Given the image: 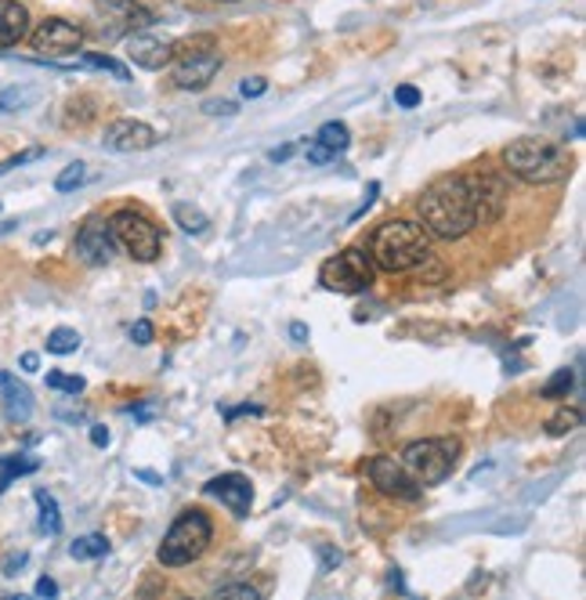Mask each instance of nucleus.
<instances>
[{
    "label": "nucleus",
    "instance_id": "23",
    "mask_svg": "<svg viewBox=\"0 0 586 600\" xmlns=\"http://www.w3.org/2000/svg\"><path fill=\"white\" fill-rule=\"evenodd\" d=\"M36 506H41V532H47V536H58L62 532V514H58V503H55V495L44 492V489H36Z\"/></svg>",
    "mask_w": 586,
    "mask_h": 600
},
{
    "label": "nucleus",
    "instance_id": "34",
    "mask_svg": "<svg viewBox=\"0 0 586 600\" xmlns=\"http://www.w3.org/2000/svg\"><path fill=\"white\" fill-rule=\"evenodd\" d=\"M130 341H135L138 347L152 344V322H149V319H141V322L130 325Z\"/></svg>",
    "mask_w": 586,
    "mask_h": 600
},
{
    "label": "nucleus",
    "instance_id": "42",
    "mask_svg": "<svg viewBox=\"0 0 586 600\" xmlns=\"http://www.w3.org/2000/svg\"><path fill=\"white\" fill-rule=\"evenodd\" d=\"M290 156H294V146H283V149H271V152H268V160H271V163H286Z\"/></svg>",
    "mask_w": 586,
    "mask_h": 600
},
{
    "label": "nucleus",
    "instance_id": "12",
    "mask_svg": "<svg viewBox=\"0 0 586 600\" xmlns=\"http://www.w3.org/2000/svg\"><path fill=\"white\" fill-rule=\"evenodd\" d=\"M366 474L376 489H381L384 495H395V500H420L424 485L416 481L406 467H402V460H395V456H373V460L366 463Z\"/></svg>",
    "mask_w": 586,
    "mask_h": 600
},
{
    "label": "nucleus",
    "instance_id": "36",
    "mask_svg": "<svg viewBox=\"0 0 586 600\" xmlns=\"http://www.w3.org/2000/svg\"><path fill=\"white\" fill-rule=\"evenodd\" d=\"M330 160H337V156H333L330 149H322L319 141H311V146H308V163L322 167V163H330Z\"/></svg>",
    "mask_w": 586,
    "mask_h": 600
},
{
    "label": "nucleus",
    "instance_id": "13",
    "mask_svg": "<svg viewBox=\"0 0 586 600\" xmlns=\"http://www.w3.org/2000/svg\"><path fill=\"white\" fill-rule=\"evenodd\" d=\"M127 41V58L138 65V69H163V65H171L174 58V41H167V36H156L149 30H138V33H130L124 36Z\"/></svg>",
    "mask_w": 586,
    "mask_h": 600
},
{
    "label": "nucleus",
    "instance_id": "45",
    "mask_svg": "<svg viewBox=\"0 0 586 600\" xmlns=\"http://www.w3.org/2000/svg\"><path fill=\"white\" fill-rule=\"evenodd\" d=\"M290 336H294V341H305V336H308V330H305L301 322H294V325H290Z\"/></svg>",
    "mask_w": 586,
    "mask_h": 600
},
{
    "label": "nucleus",
    "instance_id": "26",
    "mask_svg": "<svg viewBox=\"0 0 586 600\" xmlns=\"http://www.w3.org/2000/svg\"><path fill=\"white\" fill-rule=\"evenodd\" d=\"M583 424V413L579 409H557L551 420H546V435L551 438H562L568 430H576Z\"/></svg>",
    "mask_w": 586,
    "mask_h": 600
},
{
    "label": "nucleus",
    "instance_id": "39",
    "mask_svg": "<svg viewBox=\"0 0 586 600\" xmlns=\"http://www.w3.org/2000/svg\"><path fill=\"white\" fill-rule=\"evenodd\" d=\"M90 441H95L98 449H106V446H109V430L95 424V427H90Z\"/></svg>",
    "mask_w": 586,
    "mask_h": 600
},
{
    "label": "nucleus",
    "instance_id": "6",
    "mask_svg": "<svg viewBox=\"0 0 586 600\" xmlns=\"http://www.w3.org/2000/svg\"><path fill=\"white\" fill-rule=\"evenodd\" d=\"M376 279V265L370 260L366 250L359 246H348L337 257H330L326 265L319 268V282L322 290L330 293H344V297H355V293H366Z\"/></svg>",
    "mask_w": 586,
    "mask_h": 600
},
{
    "label": "nucleus",
    "instance_id": "33",
    "mask_svg": "<svg viewBox=\"0 0 586 600\" xmlns=\"http://www.w3.org/2000/svg\"><path fill=\"white\" fill-rule=\"evenodd\" d=\"M214 597H217V600H221V597H243V600H257L260 593L254 590V586H246V582H236V586H221V590H217Z\"/></svg>",
    "mask_w": 586,
    "mask_h": 600
},
{
    "label": "nucleus",
    "instance_id": "17",
    "mask_svg": "<svg viewBox=\"0 0 586 600\" xmlns=\"http://www.w3.org/2000/svg\"><path fill=\"white\" fill-rule=\"evenodd\" d=\"M30 36V11L19 0H0V51L15 47Z\"/></svg>",
    "mask_w": 586,
    "mask_h": 600
},
{
    "label": "nucleus",
    "instance_id": "31",
    "mask_svg": "<svg viewBox=\"0 0 586 600\" xmlns=\"http://www.w3.org/2000/svg\"><path fill=\"white\" fill-rule=\"evenodd\" d=\"M395 106L398 109H416V106H420V90H416L413 84L395 87Z\"/></svg>",
    "mask_w": 586,
    "mask_h": 600
},
{
    "label": "nucleus",
    "instance_id": "9",
    "mask_svg": "<svg viewBox=\"0 0 586 600\" xmlns=\"http://www.w3.org/2000/svg\"><path fill=\"white\" fill-rule=\"evenodd\" d=\"M95 19H98V33L106 41H124L130 33L149 30L152 11L141 8L138 0H95Z\"/></svg>",
    "mask_w": 586,
    "mask_h": 600
},
{
    "label": "nucleus",
    "instance_id": "24",
    "mask_svg": "<svg viewBox=\"0 0 586 600\" xmlns=\"http://www.w3.org/2000/svg\"><path fill=\"white\" fill-rule=\"evenodd\" d=\"M174 221L189 232V236H203V232L211 228L206 214L200 211V206H192V203H174Z\"/></svg>",
    "mask_w": 586,
    "mask_h": 600
},
{
    "label": "nucleus",
    "instance_id": "28",
    "mask_svg": "<svg viewBox=\"0 0 586 600\" xmlns=\"http://www.w3.org/2000/svg\"><path fill=\"white\" fill-rule=\"evenodd\" d=\"M81 65H87V69H102V73H113L116 81H130V73H127V65H120L116 58H109V55H84L81 58Z\"/></svg>",
    "mask_w": 586,
    "mask_h": 600
},
{
    "label": "nucleus",
    "instance_id": "19",
    "mask_svg": "<svg viewBox=\"0 0 586 600\" xmlns=\"http://www.w3.org/2000/svg\"><path fill=\"white\" fill-rule=\"evenodd\" d=\"M41 98H44V90L36 84H15V87L0 90V113H25V109H33Z\"/></svg>",
    "mask_w": 586,
    "mask_h": 600
},
{
    "label": "nucleus",
    "instance_id": "7",
    "mask_svg": "<svg viewBox=\"0 0 586 600\" xmlns=\"http://www.w3.org/2000/svg\"><path fill=\"white\" fill-rule=\"evenodd\" d=\"M456 449L460 446L449 438H424V441H409L398 460L420 485H438V481H446L452 474Z\"/></svg>",
    "mask_w": 586,
    "mask_h": 600
},
{
    "label": "nucleus",
    "instance_id": "29",
    "mask_svg": "<svg viewBox=\"0 0 586 600\" xmlns=\"http://www.w3.org/2000/svg\"><path fill=\"white\" fill-rule=\"evenodd\" d=\"M84 178H87V167H84L81 160H76V163H70V167H65V171L55 178V189H58V192H73V189H81V185H84Z\"/></svg>",
    "mask_w": 586,
    "mask_h": 600
},
{
    "label": "nucleus",
    "instance_id": "4",
    "mask_svg": "<svg viewBox=\"0 0 586 600\" xmlns=\"http://www.w3.org/2000/svg\"><path fill=\"white\" fill-rule=\"evenodd\" d=\"M211 543H214L211 517H206L203 511H195V506H189V511H181L174 525L167 528V536L160 543V554L156 557H160L163 568H181V565L200 560Z\"/></svg>",
    "mask_w": 586,
    "mask_h": 600
},
{
    "label": "nucleus",
    "instance_id": "32",
    "mask_svg": "<svg viewBox=\"0 0 586 600\" xmlns=\"http://www.w3.org/2000/svg\"><path fill=\"white\" fill-rule=\"evenodd\" d=\"M41 156H44V149H25V152L11 156V160H4V163H0V174L15 171V167H22V163H33V160H41Z\"/></svg>",
    "mask_w": 586,
    "mask_h": 600
},
{
    "label": "nucleus",
    "instance_id": "22",
    "mask_svg": "<svg viewBox=\"0 0 586 600\" xmlns=\"http://www.w3.org/2000/svg\"><path fill=\"white\" fill-rule=\"evenodd\" d=\"M70 554H73V560H98L109 554V539L98 536V532H90V536H81L76 543H70Z\"/></svg>",
    "mask_w": 586,
    "mask_h": 600
},
{
    "label": "nucleus",
    "instance_id": "14",
    "mask_svg": "<svg viewBox=\"0 0 586 600\" xmlns=\"http://www.w3.org/2000/svg\"><path fill=\"white\" fill-rule=\"evenodd\" d=\"M102 146L109 152H149L160 146V135H156V127L141 124V120H113L106 127Z\"/></svg>",
    "mask_w": 586,
    "mask_h": 600
},
{
    "label": "nucleus",
    "instance_id": "40",
    "mask_svg": "<svg viewBox=\"0 0 586 600\" xmlns=\"http://www.w3.org/2000/svg\"><path fill=\"white\" fill-rule=\"evenodd\" d=\"M319 554H322V571H333V565H341V554L326 550V546H319Z\"/></svg>",
    "mask_w": 586,
    "mask_h": 600
},
{
    "label": "nucleus",
    "instance_id": "8",
    "mask_svg": "<svg viewBox=\"0 0 586 600\" xmlns=\"http://www.w3.org/2000/svg\"><path fill=\"white\" fill-rule=\"evenodd\" d=\"M109 225H113L116 246H124V250L135 260H141V265H152V260L163 254L160 228H156L141 211H130V206H124V211H116L109 217Z\"/></svg>",
    "mask_w": 586,
    "mask_h": 600
},
{
    "label": "nucleus",
    "instance_id": "37",
    "mask_svg": "<svg viewBox=\"0 0 586 600\" xmlns=\"http://www.w3.org/2000/svg\"><path fill=\"white\" fill-rule=\"evenodd\" d=\"M25 560H30L25 554H11V557L4 560V576H19V568L25 565Z\"/></svg>",
    "mask_w": 586,
    "mask_h": 600
},
{
    "label": "nucleus",
    "instance_id": "5",
    "mask_svg": "<svg viewBox=\"0 0 586 600\" xmlns=\"http://www.w3.org/2000/svg\"><path fill=\"white\" fill-rule=\"evenodd\" d=\"M174 84L181 90H203L211 87V81L221 73V47L214 44V36H192L185 44H174Z\"/></svg>",
    "mask_w": 586,
    "mask_h": 600
},
{
    "label": "nucleus",
    "instance_id": "43",
    "mask_svg": "<svg viewBox=\"0 0 586 600\" xmlns=\"http://www.w3.org/2000/svg\"><path fill=\"white\" fill-rule=\"evenodd\" d=\"M206 113H211V116H217V113L232 116V113H236V106H232V101H211V106H206Z\"/></svg>",
    "mask_w": 586,
    "mask_h": 600
},
{
    "label": "nucleus",
    "instance_id": "16",
    "mask_svg": "<svg viewBox=\"0 0 586 600\" xmlns=\"http://www.w3.org/2000/svg\"><path fill=\"white\" fill-rule=\"evenodd\" d=\"M471 181V192H475V214H478V225H489L503 214V203H507V192L497 178H467Z\"/></svg>",
    "mask_w": 586,
    "mask_h": 600
},
{
    "label": "nucleus",
    "instance_id": "27",
    "mask_svg": "<svg viewBox=\"0 0 586 600\" xmlns=\"http://www.w3.org/2000/svg\"><path fill=\"white\" fill-rule=\"evenodd\" d=\"M576 387V373L572 369H557L551 381H546V387H543V398H568V390Z\"/></svg>",
    "mask_w": 586,
    "mask_h": 600
},
{
    "label": "nucleus",
    "instance_id": "35",
    "mask_svg": "<svg viewBox=\"0 0 586 600\" xmlns=\"http://www.w3.org/2000/svg\"><path fill=\"white\" fill-rule=\"evenodd\" d=\"M239 90H243V98H260L268 90V84L260 81V76H251V81H243L239 84Z\"/></svg>",
    "mask_w": 586,
    "mask_h": 600
},
{
    "label": "nucleus",
    "instance_id": "30",
    "mask_svg": "<svg viewBox=\"0 0 586 600\" xmlns=\"http://www.w3.org/2000/svg\"><path fill=\"white\" fill-rule=\"evenodd\" d=\"M47 387L65 390V395H84V376H62V373H47Z\"/></svg>",
    "mask_w": 586,
    "mask_h": 600
},
{
    "label": "nucleus",
    "instance_id": "11",
    "mask_svg": "<svg viewBox=\"0 0 586 600\" xmlns=\"http://www.w3.org/2000/svg\"><path fill=\"white\" fill-rule=\"evenodd\" d=\"M30 44H33V51H41L47 58H65V55H76V51H81L84 30L70 19H44L30 33Z\"/></svg>",
    "mask_w": 586,
    "mask_h": 600
},
{
    "label": "nucleus",
    "instance_id": "38",
    "mask_svg": "<svg viewBox=\"0 0 586 600\" xmlns=\"http://www.w3.org/2000/svg\"><path fill=\"white\" fill-rule=\"evenodd\" d=\"M36 597H58V582L55 579H41V582H36Z\"/></svg>",
    "mask_w": 586,
    "mask_h": 600
},
{
    "label": "nucleus",
    "instance_id": "3",
    "mask_svg": "<svg viewBox=\"0 0 586 600\" xmlns=\"http://www.w3.org/2000/svg\"><path fill=\"white\" fill-rule=\"evenodd\" d=\"M503 163L525 185H557L572 174V156L551 138H518L503 149Z\"/></svg>",
    "mask_w": 586,
    "mask_h": 600
},
{
    "label": "nucleus",
    "instance_id": "25",
    "mask_svg": "<svg viewBox=\"0 0 586 600\" xmlns=\"http://www.w3.org/2000/svg\"><path fill=\"white\" fill-rule=\"evenodd\" d=\"M81 347V333L70 330V325H58V330H51L47 336V351L51 355H73V351Z\"/></svg>",
    "mask_w": 586,
    "mask_h": 600
},
{
    "label": "nucleus",
    "instance_id": "1",
    "mask_svg": "<svg viewBox=\"0 0 586 600\" xmlns=\"http://www.w3.org/2000/svg\"><path fill=\"white\" fill-rule=\"evenodd\" d=\"M416 206H420L424 232H427V236H435V239H464L467 232L478 228L471 181L460 178V174L431 181Z\"/></svg>",
    "mask_w": 586,
    "mask_h": 600
},
{
    "label": "nucleus",
    "instance_id": "10",
    "mask_svg": "<svg viewBox=\"0 0 586 600\" xmlns=\"http://www.w3.org/2000/svg\"><path fill=\"white\" fill-rule=\"evenodd\" d=\"M116 236H113V225L106 217H87L81 232H76V239H73V254L84 260V265L90 268H102V265H109V260L116 257Z\"/></svg>",
    "mask_w": 586,
    "mask_h": 600
},
{
    "label": "nucleus",
    "instance_id": "15",
    "mask_svg": "<svg viewBox=\"0 0 586 600\" xmlns=\"http://www.w3.org/2000/svg\"><path fill=\"white\" fill-rule=\"evenodd\" d=\"M203 492L211 495V500L217 503H225L232 517H251V503H254V485H251V478H243V474H221V478H211L203 485Z\"/></svg>",
    "mask_w": 586,
    "mask_h": 600
},
{
    "label": "nucleus",
    "instance_id": "2",
    "mask_svg": "<svg viewBox=\"0 0 586 600\" xmlns=\"http://www.w3.org/2000/svg\"><path fill=\"white\" fill-rule=\"evenodd\" d=\"M370 260L381 271H413L427 265V257H431V239H427L424 225H416V221H384L381 228L370 236V246H366Z\"/></svg>",
    "mask_w": 586,
    "mask_h": 600
},
{
    "label": "nucleus",
    "instance_id": "44",
    "mask_svg": "<svg viewBox=\"0 0 586 600\" xmlns=\"http://www.w3.org/2000/svg\"><path fill=\"white\" fill-rule=\"evenodd\" d=\"M135 478H141L146 485H152V489H160L163 485V478L160 474H152V471H135Z\"/></svg>",
    "mask_w": 586,
    "mask_h": 600
},
{
    "label": "nucleus",
    "instance_id": "18",
    "mask_svg": "<svg viewBox=\"0 0 586 600\" xmlns=\"http://www.w3.org/2000/svg\"><path fill=\"white\" fill-rule=\"evenodd\" d=\"M0 387H4V413H8V420H15V424H25L33 416V395H30V387H22L15 376H0Z\"/></svg>",
    "mask_w": 586,
    "mask_h": 600
},
{
    "label": "nucleus",
    "instance_id": "46",
    "mask_svg": "<svg viewBox=\"0 0 586 600\" xmlns=\"http://www.w3.org/2000/svg\"><path fill=\"white\" fill-rule=\"evenodd\" d=\"M19 221H0V236H8V232H15Z\"/></svg>",
    "mask_w": 586,
    "mask_h": 600
},
{
    "label": "nucleus",
    "instance_id": "20",
    "mask_svg": "<svg viewBox=\"0 0 586 600\" xmlns=\"http://www.w3.org/2000/svg\"><path fill=\"white\" fill-rule=\"evenodd\" d=\"M36 467H41V463H36L33 456H0V492H4L15 478L33 474Z\"/></svg>",
    "mask_w": 586,
    "mask_h": 600
},
{
    "label": "nucleus",
    "instance_id": "21",
    "mask_svg": "<svg viewBox=\"0 0 586 600\" xmlns=\"http://www.w3.org/2000/svg\"><path fill=\"white\" fill-rule=\"evenodd\" d=\"M311 141H319L322 149H330L333 156H341V152H348V146H351V135H348V127H344V124L330 120V124H322V127H319V135L311 138Z\"/></svg>",
    "mask_w": 586,
    "mask_h": 600
},
{
    "label": "nucleus",
    "instance_id": "41",
    "mask_svg": "<svg viewBox=\"0 0 586 600\" xmlns=\"http://www.w3.org/2000/svg\"><path fill=\"white\" fill-rule=\"evenodd\" d=\"M19 365H22L25 373H36V369H41V358H36L33 351H25V355L19 358Z\"/></svg>",
    "mask_w": 586,
    "mask_h": 600
}]
</instances>
